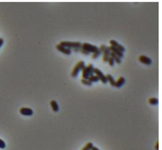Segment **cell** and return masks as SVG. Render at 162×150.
Returning a JSON list of instances; mask_svg holds the SVG:
<instances>
[{
  "instance_id": "9",
  "label": "cell",
  "mask_w": 162,
  "mask_h": 150,
  "mask_svg": "<svg viewBox=\"0 0 162 150\" xmlns=\"http://www.w3.org/2000/svg\"><path fill=\"white\" fill-rule=\"evenodd\" d=\"M111 50H110L109 46H107L106 50L103 52V60L104 61H107L108 59L110 57V53H111Z\"/></svg>"
},
{
  "instance_id": "23",
  "label": "cell",
  "mask_w": 162,
  "mask_h": 150,
  "mask_svg": "<svg viewBox=\"0 0 162 150\" xmlns=\"http://www.w3.org/2000/svg\"><path fill=\"white\" fill-rule=\"evenodd\" d=\"M107 61H108V63H109V65L111 66H113L114 64V60L112 57H110V58L108 59V60Z\"/></svg>"
},
{
  "instance_id": "27",
  "label": "cell",
  "mask_w": 162,
  "mask_h": 150,
  "mask_svg": "<svg viewBox=\"0 0 162 150\" xmlns=\"http://www.w3.org/2000/svg\"><path fill=\"white\" fill-rule=\"evenodd\" d=\"M155 148L156 150H159V142H157L156 144H155Z\"/></svg>"
},
{
  "instance_id": "7",
  "label": "cell",
  "mask_w": 162,
  "mask_h": 150,
  "mask_svg": "<svg viewBox=\"0 0 162 150\" xmlns=\"http://www.w3.org/2000/svg\"><path fill=\"white\" fill-rule=\"evenodd\" d=\"M139 60H140V62L143 63V64L147 65H150L152 62V60H151V59L150 57L144 56V55H141V56H139Z\"/></svg>"
},
{
  "instance_id": "12",
  "label": "cell",
  "mask_w": 162,
  "mask_h": 150,
  "mask_svg": "<svg viewBox=\"0 0 162 150\" xmlns=\"http://www.w3.org/2000/svg\"><path fill=\"white\" fill-rule=\"evenodd\" d=\"M125 82H126V79H125V78L123 76H121L118 78V79H117V81H116L115 86L118 88H121L125 83Z\"/></svg>"
},
{
  "instance_id": "16",
  "label": "cell",
  "mask_w": 162,
  "mask_h": 150,
  "mask_svg": "<svg viewBox=\"0 0 162 150\" xmlns=\"http://www.w3.org/2000/svg\"><path fill=\"white\" fill-rule=\"evenodd\" d=\"M87 67L88 70H89V76H90L93 75L94 69L93 65L92 64V63H89V64L87 65Z\"/></svg>"
},
{
  "instance_id": "26",
  "label": "cell",
  "mask_w": 162,
  "mask_h": 150,
  "mask_svg": "<svg viewBox=\"0 0 162 150\" xmlns=\"http://www.w3.org/2000/svg\"><path fill=\"white\" fill-rule=\"evenodd\" d=\"M4 40L3 37H0V49L2 47V46L4 44Z\"/></svg>"
},
{
  "instance_id": "8",
  "label": "cell",
  "mask_w": 162,
  "mask_h": 150,
  "mask_svg": "<svg viewBox=\"0 0 162 150\" xmlns=\"http://www.w3.org/2000/svg\"><path fill=\"white\" fill-rule=\"evenodd\" d=\"M110 43L112 44V46L116 47L118 49H119V50L122 52H124V51H125V50H126V49H125V47L123 46V45L119 44V43H118L116 40H111L110 41Z\"/></svg>"
},
{
  "instance_id": "3",
  "label": "cell",
  "mask_w": 162,
  "mask_h": 150,
  "mask_svg": "<svg viewBox=\"0 0 162 150\" xmlns=\"http://www.w3.org/2000/svg\"><path fill=\"white\" fill-rule=\"evenodd\" d=\"M81 48L87 51V52L92 53H94L98 49V47L97 46H95V45H93L87 43H84L83 44H81Z\"/></svg>"
},
{
  "instance_id": "19",
  "label": "cell",
  "mask_w": 162,
  "mask_h": 150,
  "mask_svg": "<svg viewBox=\"0 0 162 150\" xmlns=\"http://www.w3.org/2000/svg\"><path fill=\"white\" fill-rule=\"evenodd\" d=\"M93 145H94L93 143H91V142H89V143L86 144V145L81 149V150H91Z\"/></svg>"
},
{
  "instance_id": "10",
  "label": "cell",
  "mask_w": 162,
  "mask_h": 150,
  "mask_svg": "<svg viewBox=\"0 0 162 150\" xmlns=\"http://www.w3.org/2000/svg\"><path fill=\"white\" fill-rule=\"evenodd\" d=\"M109 47H110V50H111L112 52L113 53H114L115 54H116L117 56L120 57V58H122V57L124 56V54H123V52H121L119 49H118L117 48V47H114V46H109Z\"/></svg>"
},
{
  "instance_id": "22",
  "label": "cell",
  "mask_w": 162,
  "mask_h": 150,
  "mask_svg": "<svg viewBox=\"0 0 162 150\" xmlns=\"http://www.w3.org/2000/svg\"><path fill=\"white\" fill-rule=\"evenodd\" d=\"M6 147V144L5 141H4L3 139H0V149H4Z\"/></svg>"
},
{
  "instance_id": "24",
  "label": "cell",
  "mask_w": 162,
  "mask_h": 150,
  "mask_svg": "<svg viewBox=\"0 0 162 150\" xmlns=\"http://www.w3.org/2000/svg\"><path fill=\"white\" fill-rule=\"evenodd\" d=\"M106 47H107V46H106V45H104V44H101V46H100V51H101V52H104V51H105V50H106Z\"/></svg>"
},
{
  "instance_id": "15",
  "label": "cell",
  "mask_w": 162,
  "mask_h": 150,
  "mask_svg": "<svg viewBox=\"0 0 162 150\" xmlns=\"http://www.w3.org/2000/svg\"><path fill=\"white\" fill-rule=\"evenodd\" d=\"M89 77V72L87 66H85L83 69V79H88Z\"/></svg>"
},
{
  "instance_id": "25",
  "label": "cell",
  "mask_w": 162,
  "mask_h": 150,
  "mask_svg": "<svg viewBox=\"0 0 162 150\" xmlns=\"http://www.w3.org/2000/svg\"><path fill=\"white\" fill-rule=\"evenodd\" d=\"M80 52L83 53V54H85V55H89V54H90V52H87V51H86V50H84V49H81H81H80Z\"/></svg>"
},
{
  "instance_id": "18",
  "label": "cell",
  "mask_w": 162,
  "mask_h": 150,
  "mask_svg": "<svg viewBox=\"0 0 162 150\" xmlns=\"http://www.w3.org/2000/svg\"><path fill=\"white\" fill-rule=\"evenodd\" d=\"M88 79H89L90 81H91V82H97L100 80L99 78H98V77L97 75H94L90 76L89 78H88Z\"/></svg>"
},
{
  "instance_id": "6",
  "label": "cell",
  "mask_w": 162,
  "mask_h": 150,
  "mask_svg": "<svg viewBox=\"0 0 162 150\" xmlns=\"http://www.w3.org/2000/svg\"><path fill=\"white\" fill-rule=\"evenodd\" d=\"M56 49L59 51V52L64 53V54H65L69 55L71 53V49L68 48V47H65L60 44L56 45Z\"/></svg>"
},
{
  "instance_id": "11",
  "label": "cell",
  "mask_w": 162,
  "mask_h": 150,
  "mask_svg": "<svg viewBox=\"0 0 162 150\" xmlns=\"http://www.w3.org/2000/svg\"><path fill=\"white\" fill-rule=\"evenodd\" d=\"M50 105H51V108H52V109L53 110V111L55 112H58L59 109H60V107H59L58 104L56 100H51Z\"/></svg>"
},
{
  "instance_id": "17",
  "label": "cell",
  "mask_w": 162,
  "mask_h": 150,
  "mask_svg": "<svg viewBox=\"0 0 162 150\" xmlns=\"http://www.w3.org/2000/svg\"><path fill=\"white\" fill-rule=\"evenodd\" d=\"M149 102L152 105H156L159 104V99L156 98H151L149 99Z\"/></svg>"
},
{
  "instance_id": "13",
  "label": "cell",
  "mask_w": 162,
  "mask_h": 150,
  "mask_svg": "<svg viewBox=\"0 0 162 150\" xmlns=\"http://www.w3.org/2000/svg\"><path fill=\"white\" fill-rule=\"evenodd\" d=\"M106 77L107 79V81L110 82V85L112 86H115L116 81L115 79H114V78L110 74H107V75H106Z\"/></svg>"
},
{
  "instance_id": "20",
  "label": "cell",
  "mask_w": 162,
  "mask_h": 150,
  "mask_svg": "<svg viewBox=\"0 0 162 150\" xmlns=\"http://www.w3.org/2000/svg\"><path fill=\"white\" fill-rule=\"evenodd\" d=\"M81 82L82 83H83L84 85H86L87 86H91L92 85V82L90 81L88 79H81Z\"/></svg>"
},
{
  "instance_id": "28",
  "label": "cell",
  "mask_w": 162,
  "mask_h": 150,
  "mask_svg": "<svg viewBox=\"0 0 162 150\" xmlns=\"http://www.w3.org/2000/svg\"><path fill=\"white\" fill-rule=\"evenodd\" d=\"M91 150H100V149L99 148H98V147H96V146L93 145V147L91 148Z\"/></svg>"
},
{
  "instance_id": "14",
  "label": "cell",
  "mask_w": 162,
  "mask_h": 150,
  "mask_svg": "<svg viewBox=\"0 0 162 150\" xmlns=\"http://www.w3.org/2000/svg\"><path fill=\"white\" fill-rule=\"evenodd\" d=\"M110 57H112V58L114 59V61H116L117 63H118V64H119V63L122 62V59H121L120 57L117 56L116 54H114V53H113L112 52L110 53Z\"/></svg>"
},
{
  "instance_id": "5",
  "label": "cell",
  "mask_w": 162,
  "mask_h": 150,
  "mask_svg": "<svg viewBox=\"0 0 162 150\" xmlns=\"http://www.w3.org/2000/svg\"><path fill=\"white\" fill-rule=\"evenodd\" d=\"M20 114L24 116H32L34 114L33 110L31 108L22 107L20 109Z\"/></svg>"
},
{
  "instance_id": "4",
  "label": "cell",
  "mask_w": 162,
  "mask_h": 150,
  "mask_svg": "<svg viewBox=\"0 0 162 150\" xmlns=\"http://www.w3.org/2000/svg\"><path fill=\"white\" fill-rule=\"evenodd\" d=\"M94 73L96 74V75L99 78V79L103 83H107V79L106 76L104 75V73L100 70L98 68H94Z\"/></svg>"
},
{
  "instance_id": "1",
  "label": "cell",
  "mask_w": 162,
  "mask_h": 150,
  "mask_svg": "<svg viewBox=\"0 0 162 150\" xmlns=\"http://www.w3.org/2000/svg\"><path fill=\"white\" fill-rule=\"evenodd\" d=\"M86 66L85 63L83 61H79L76 65H75V66L74 67L72 72H71V76L74 77H75L77 76L78 74L80 72V71L81 70H83V69Z\"/></svg>"
},
{
  "instance_id": "2",
  "label": "cell",
  "mask_w": 162,
  "mask_h": 150,
  "mask_svg": "<svg viewBox=\"0 0 162 150\" xmlns=\"http://www.w3.org/2000/svg\"><path fill=\"white\" fill-rule=\"evenodd\" d=\"M60 44L68 48H78V47H81V43L79 42H69V41H62L61 42Z\"/></svg>"
},
{
  "instance_id": "21",
  "label": "cell",
  "mask_w": 162,
  "mask_h": 150,
  "mask_svg": "<svg viewBox=\"0 0 162 150\" xmlns=\"http://www.w3.org/2000/svg\"><path fill=\"white\" fill-rule=\"evenodd\" d=\"M101 52L100 51V50L99 49H98V50L96 51V52H95L94 53H93V55H92V58L93 59H97V57L100 56V54H101Z\"/></svg>"
}]
</instances>
